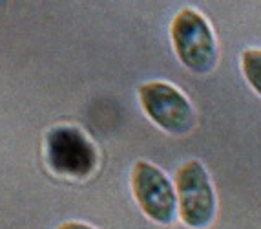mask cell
Segmentation results:
<instances>
[{"instance_id":"5b68a950","label":"cell","mask_w":261,"mask_h":229,"mask_svg":"<svg viewBox=\"0 0 261 229\" xmlns=\"http://www.w3.org/2000/svg\"><path fill=\"white\" fill-rule=\"evenodd\" d=\"M46 159L53 172L68 178H88L99 165L97 147L77 127H55L46 134Z\"/></svg>"},{"instance_id":"52a82bcc","label":"cell","mask_w":261,"mask_h":229,"mask_svg":"<svg viewBox=\"0 0 261 229\" xmlns=\"http://www.w3.org/2000/svg\"><path fill=\"white\" fill-rule=\"evenodd\" d=\"M57 229H97V227H93V225L86 224V222L70 220V222H64V224H61Z\"/></svg>"},{"instance_id":"3957f363","label":"cell","mask_w":261,"mask_h":229,"mask_svg":"<svg viewBox=\"0 0 261 229\" xmlns=\"http://www.w3.org/2000/svg\"><path fill=\"white\" fill-rule=\"evenodd\" d=\"M179 203V222L188 229H206L218 216V193L208 169L197 158L179 162L172 171Z\"/></svg>"},{"instance_id":"7a4b0ae2","label":"cell","mask_w":261,"mask_h":229,"mask_svg":"<svg viewBox=\"0 0 261 229\" xmlns=\"http://www.w3.org/2000/svg\"><path fill=\"white\" fill-rule=\"evenodd\" d=\"M135 97L144 118L163 134L183 138L197 125L196 108L183 90L165 79L141 81Z\"/></svg>"},{"instance_id":"277c9868","label":"cell","mask_w":261,"mask_h":229,"mask_svg":"<svg viewBox=\"0 0 261 229\" xmlns=\"http://www.w3.org/2000/svg\"><path fill=\"white\" fill-rule=\"evenodd\" d=\"M130 194L141 215L155 225L179 220V203L174 180L168 172L148 159L137 158L128 172Z\"/></svg>"},{"instance_id":"6da1fadb","label":"cell","mask_w":261,"mask_h":229,"mask_svg":"<svg viewBox=\"0 0 261 229\" xmlns=\"http://www.w3.org/2000/svg\"><path fill=\"white\" fill-rule=\"evenodd\" d=\"M170 46L188 74L205 77L219 62V42L210 20L190 0H175V11L168 26Z\"/></svg>"},{"instance_id":"8992f818","label":"cell","mask_w":261,"mask_h":229,"mask_svg":"<svg viewBox=\"0 0 261 229\" xmlns=\"http://www.w3.org/2000/svg\"><path fill=\"white\" fill-rule=\"evenodd\" d=\"M212 28L226 33L236 42V46L240 50V66H241V74H243V79L247 81L250 90L257 97H261V48H243L226 30H223L219 26H214V24Z\"/></svg>"}]
</instances>
